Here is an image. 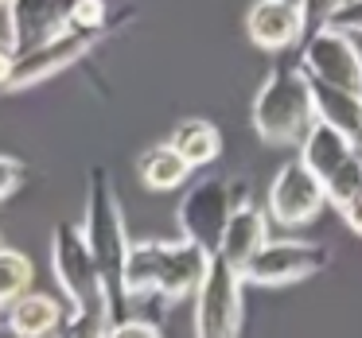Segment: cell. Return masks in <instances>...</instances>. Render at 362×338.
<instances>
[{"instance_id":"obj_1","label":"cell","mask_w":362,"mask_h":338,"mask_svg":"<svg viewBox=\"0 0 362 338\" xmlns=\"http://www.w3.org/2000/svg\"><path fill=\"white\" fill-rule=\"evenodd\" d=\"M86 253L98 268L102 280V296L110 303V319H129L133 303L125 296V260H129V226H125V210H121L117 187H113L110 167L94 164L86 175V214L78 226Z\"/></svg>"},{"instance_id":"obj_2","label":"cell","mask_w":362,"mask_h":338,"mask_svg":"<svg viewBox=\"0 0 362 338\" xmlns=\"http://www.w3.org/2000/svg\"><path fill=\"white\" fill-rule=\"evenodd\" d=\"M206 257L191 241H136L129 245L125 260V296L129 303L136 299H156V303H175L183 296H195L206 276Z\"/></svg>"},{"instance_id":"obj_3","label":"cell","mask_w":362,"mask_h":338,"mask_svg":"<svg viewBox=\"0 0 362 338\" xmlns=\"http://www.w3.org/2000/svg\"><path fill=\"white\" fill-rule=\"evenodd\" d=\"M315 125L312 82L296 63H273L253 94V133L269 148H296Z\"/></svg>"},{"instance_id":"obj_4","label":"cell","mask_w":362,"mask_h":338,"mask_svg":"<svg viewBox=\"0 0 362 338\" xmlns=\"http://www.w3.org/2000/svg\"><path fill=\"white\" fill-rule=\"evenodd\" d=\"M242 183L222 179V175H203V179L187 183L180 198V234L183 241H191L195 249H203L206 257L218 253L222 229H226V218L234 210V198Z\"/></svg>"},{"instance_id":"obj_5","label":"cell","mask_w":362,"mask_h":338,"mask_svg":"<svg viewBox=\"0 0 362 338\" xmlns=\"http://www.w3.org/2000/svg\"><path fill=\"white\" fill-rule=\"evenodd\" d=\"M300 47V71L312 86L343 90V94H362V51L351 35H339L331 28L308 32Z\"/></svg>"},{"instance_id":"obj_6","label":"cell","mask_w":362,"mask_h":338,"mask_svg":"<svg viewBox=\"0 0 362 338\" xmlns=\"http://www.w3.org/2000/svg\"><path fill=\"white\" fill-rule=\"evenodd\" d=\"M331 265V245L323 241H300V237H284V241H265L257 257L242 268V284H257V288H284V284H300L320 276Z\"/></svg>"},{"instance_id":"obj_7","label":"cell","mask_w":362,"mask_h":338,"mask_svg":"<svg viewBox=\"0 0 362 338\" xmlns=\"http://www.w3.org/2000/svg\"><path fill=\"white\" fill-rule=\"evenodd\" d=\"M105 35H94V32H74V28H63V32L47 35L43 43H35L32 51H24V55H16V63H12L8 78H4V86L8 94H16V90H28V86H40V82L55 78V74L71 71L74 63H82V59L90 55V51L102 43Z\"/></svg>"},{"instance_id":"obj_8","label":"cell","mask_w":362,"mask_h":338,"mask_svg":"<svg viewBox=\"0 0 362 338\" xmlns=\"http://www.w3.org/2000/svg\"><path fill=\"white\" fill-rule=\"evenodd\" d=\"M195 338H238L242 330V276L211 257L195 291Z\"/></svg>"},{"instance_id":"obj_9","label":"cell","mask_w":362,"mask_h":338,"mask_svg":"<svg viewBox=\"0 0 362 338\" xmlns=\"http://www.w3.org/2000/svg\"><path fill=\"white\" fill-rule=\"evenodd\" d=\"M51 268H55V280L66 296V307L105 303L102 280H98V268L86 253V241H82L78 226H71V222H59L51 229Z\"/></svg>"},{"instance_id":"obj_10","label":"cell","mask_w":362,"mask_h":338,"mask_svg":"<svg viewBox=\"0 0 362 338\" xmlns=\"http://www.w3.org/2000/svg\"><path fill=\"white\" fill-rule=\"evenodd\" d=\"M327 210L323 183L300 159H288L269 183V214L276 226H308Z\"/></svg>"},{"instance_id":"obj_11","label":"cell","mask_w":362,"mask_h":338,"mask_svg":"<svg viewBox=\"0 0 362 338\" xmlns=\"http://www.w3.org/2000/svg\"><path fill=\"white\" fill-rule=\"evenodd\" d=\"M269 241V218L250 195H245V183L238 187V198H234V210L226 218V229H222V241H218V253L214 257L222 260L226 268H234L242 276V268L257 257V249Z\"/></svg>"},{"instance_id":"obj_12","label":"cell","mask_w":362,"mask_h":338,"mask_svg":"<svg viewBox=\"0 0 362 338\" xmlns=\"http://www.w3.org/2000/svg\"><path fill=\"white\" fill-rule=\"evenodd\" d=\"M74 0H8V47L12 55H24L47 35L63 32Z\"/></svg>"},{"instance_id":"obj_13","label":"cell","mask_w":362,"mask_h":338,"mask_svg":"<svg viewBox=\"0 0 362 338\" xmlns=\"http://www.w3.org/2000/svg\"><path fill=\"white\" fill-rule=\"evenodd\" d=\"M245 35L261 51H288L304 40V12L288 0H253L245 12Z\"/></svg>"},{"instance_id":"obj_14","label":"cell","mask_w":362,"mask_h":338,"mask_svg":"<svg viewBox=\"0 0 362 338\" xmlns=\"http://www.w3.org/2000/svg\"><path fill=\"white\" fill-rule=\"evenodd\" d=\"M296 148H300L296 159H300V164H304L320 183H331L346 164H354V156H358V152H354L351 144H346L343 136L335 133V128L323 125V121H315V125L308 128L304 140H300Z\"/></svg>"},{"instance_id":"obj_15","label":"cell","mask_w":362,"mask_h":338,"mask_svg":"<svg viewBox=\"0 0 362 338\" xmlns=\"http://www.w3.org/2000/svg\"><path fill=\"white\" fill-rule=\"evenodd\" d=\"M312 105H315V121L335 128L354 152H362V94L312 86Z\"/></svg>"},{"instance_id":"obj_16","label":"cell","mask_w":362,"mask_h":338,"mask_svg":"<svg viewBox=\"0 0 362 338\" xmlns=\"http://www.w3.org/2000/svg\"><path fill=\"white\" fill-rule=\"evenodd\" d=\"M59 319H63V307L47 291H28L4 311V322L16 338H51Z\"/></svg>"},{"instance_id":"obj_17","label":"cell","mask_w":362,"mask_h":338,"mask_svg":"<svg viewBox=\"0 0 362 338\" xmlns=\"http://www.w3.org/2000/svg\"><path fill=\"white\" fill-rule=\"evenodd\" d=\"M168 148H172L175 156H180L191 171H195V167H206V164H214V159H218L222 136H218V128H214L211 121L183 117L180 125L172 128V136H168Z\"/></svg>"},{"instance_id":"obj_18","label":"cell","mask_w":362,"mask_h":338,"mask_svg":"<svg viewBox=\"0 0 362 338\" xmlns=\"http://www.w3.org/2000/svg\"><path fill=\"white\" fill-rule=\"evenodd\" d=\"M136 175H141V183L148 191H160V195H164V191H175V187L187 183L191 167L168 148V140H160V144H148V148L136 156Z\"/></svg>"},{"instance_id":"obj_19","label":"cell","mask_w":362,"mask_h":338,"mask_svg":"<svg viewBox=\"0 0 362 338\" xmlns=\"http://www.w3.org/2000/svg\"><path fill=\"white\" fill-rule=\"evenodd\" d=\"M32 276H35V268L24 253L0 245V311H8L20 296L32 291Z\"/></svg>"},{"instance_id":"obj_20","label":"cell","mask_w":362,"mask_h":338,"mask_svg":"<svg viewBox=\"0 0 362 338\" xmlns=\"http://www.w3.org/2000/svg\"><path fill=\"white\" fill-rule=\"evenodd\" d=\"M110 307L105 303H86V307H63L55 334L51 338H105L110 330Z\"/></svg>"},{"instance_id":"obj_21","label":"cell","mask_w":362,"mask_h":338,"mask_svg":"<svg viewBox=\"0 0 362 338\" xmlns=\"http://www.w3.org/2000/svg\"><path fill=\"white\" fill-rule=\"evenodd\" d=\"M66 28H74V32L105 35V32L113 28L110 0H74V4H71V16H66Z\"/></svg>"},{"instance_id":"obj_22","label":"cell","mask_w":362,"mask_h":338,"mask_svg":"<svg viewBox=\"0 0 362 338\" xmlns=\"http://www.w3.org/2000/svg\"><path fill=\"white\" fill-rule=\"evenodd\" d=\"M358 195H362V164H358V156H354V164H346L331 183H323V198H327V206H339V210H343V206L354 203Z\"/></svg>"},{"instance_id":"obj_23","label":"cell","mask_w":362,"mask_h":338,"mask_svg":"<svg viewBox=\"0 0 362 338\" xmlns=\"http://www.w3.org/2000/svg\"><path fill=\"white\" fill-rule=\"evenodd\" d=\"M105 338H164V330H160L152 319H136V315H129V319L110 322Z\"/></svg>"},{"instance_id":"obj_24","label":"cell","mask_w":362,"mask_h":338,"mask_svg":"<svg viewBox=\"0 0 362 338\" xmlns=\"http://www.w3.org/2000/svg\"><path fill=\"white\" fill-rule=\"evenodd\" d=\"M323 28H331V32H339V35H362V0H351V4H343L339 12H331Z\"/></svg>"},{"instance_id":"obj_25","label":"cell","mask_w":362,"mask_h":338,"mask_svg":"<svg viewBox=\"0 0 362 338\" xmlns=\"http://www.w3.org/2000/svg\"><path fill=\"white\" fill-rule=\"evenodd\" d=\"M24 179H28V167L20 164V159H12V156H0V203L16 195V191L24 187Z\"/></svg>"},{"instance_id":"obj_26","label":"cell","mask_w":362,"mask_h":338,"mask_svg":"<svg viewBox=\"0 0 362 338\" xmlns=\"http://www.w3.org/2000/svg\"><path fill=\"white\" fill-rule=\"evenodd\" d=\"M343 222L354 229V234H362V195L354 198V203H346V206H343Z\"/></svg>"},{"instance_id":"obj_27","label":"cell","mask_w":362,"mask_h":338,"mask_svg":"<svg viewBox=\"0 0 362 338\" xmlns=\"http://www.w3.org/2000/svg\"><path fill=\"white\" fill-rule=\"evenodd\" d=\"M12 63H16V55H12V47L4 40H0V86H4V78H8Z\"/></svg>"},{"instance_id":"obj_28","label":"cell","mask_w":362,"mask_h":338,"mask_svg":"<svg viewBox=\"0 0 362 338\" xmlns=\"http://www.w3.org/2000/svg\"><path fill=\"white\" fill-rule=\"evenodd\" d=\"M288 4H304V0H288Z\"/></svg>"},{"instance_id":"obj_29","label":"cell","mask_w":362,"mask_h":338,"mask_svg":"<svg viewBox=\"0 0 362 338\" xmlns=\"http://www.w3.org/2000/svg\"><path fill=\"white\" fill-rule=\"evenodd\" d=\"M358 164H362V152H358Z\"/></svg>"},{"instance_id":"obj_30","label":"cell","mask_w":362,"mask_h":338,"mask_svg":"<svg viewBox=\"0 0 362 338\" xmlns=\"http://www.w3.org/2000/svg\"><path fill=\"white\" fill-rule=\"evenodd\" d=\"M0 4H8V0H0Z\"/></svg>"},{"instance_id":"obj_31","label":"cell","mask_w":362,"mask_h":338,"mask_svg":"<svg viewBox=\"0 0 362 338\" xmlns=\"http://www.w3.org/2000/svg\"><path fill=\"white\" fill-rule=\"evenodd\" d=\"M0 245H4V237H0Z\"/></svg>"}]
</instances>
